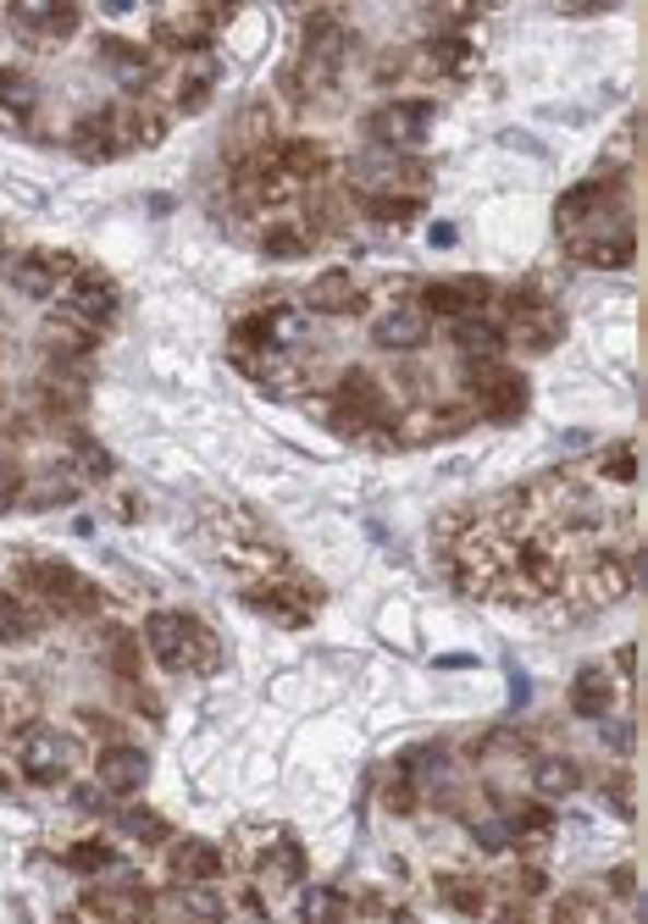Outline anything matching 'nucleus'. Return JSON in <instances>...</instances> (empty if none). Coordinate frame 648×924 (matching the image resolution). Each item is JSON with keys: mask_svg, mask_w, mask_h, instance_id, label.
I'll return each mask as SVG.
<instances>
[{"mask_svg": "<svg viewBox=\"0 0 648 924\" xmlns=\"http://www.w3.org/2000/svg\"><path fill=\"white\" fill-rule=\"evenodd\" d=\"M144 642H150V653L167 670H205V664H216V637H205V626L195 615H178V609L150 615L144 620Z\"/></svg>", "mask_w": 648, "mask_h": 924, "instance_id": "nucleus-1", "label": "nucleus"}, {"mask_svg": "<svg viewBox=\"0 0 648 924\" xmlns=\"http://www.w3.org/2000/svg\"><path fill=\"white\" fill-rule=\"evenodd\" d=\"M17 753H23V770L34 781H61L72 770V736L50 731V725H34L17 736Z\"/></svg>", "mask_w": 648, "mask_h": 924, "instance_id": "nucleus-2", "label": "nucleus"}, {"mask_svg": "<svg viewBox=\"0 0 648 924\" xmlns=\"http://www.w3.org/2000/svg\"><path fill=\"white\" fill-rule=\"evenodd\" d=\"M372 133H377L382 144L416 150V144H427V133H433V106H427V100H393V106H382V111L372 117Z\"/></svg>", "mask_w": 648, "mask_h": 924, "instance_id": "nucleus-3", "label": "nucleus"}, {"mask_svg": "<svg viewBox=\"0 0 648 924\" xmlns=\"http://www.w3.org/2000/svg\"><path fill=\"white\" fill-rule=\"evenodd\" d=\"M427 332H433V316H427L422 305H399V310H388V316L377 321V350L411 355V350L427 344Z\"/></svg>", "mask_w": 648, "mask_h": 924, "instance_id": "nucleus-4", "label": "nucleus"}, {"mask_svg": "<svg viewBox=\"0 0 648 924\" xmlns=\"http://www.w3.org/2000/svg\"><path fill=\"white\" fill-rule=\"evenodd\" d=\"M144 781H150L144 747H128V742L101 747V786H106V792H139Z\"/></svg>", "mask_w": 648, "mask_h": 924, "instance_id": "nucleus-5", "label": "nucleus"}, {"mask_svg": "<svg viewBox=\"0 0 648 924\" xmlns=\"http://www.w3.org/2000/svg\"><path fill=\"white\" fill-rule=\"evenodd\" d=\"M167 869H173V880H184V886H211L216 869H222V853H216L211 842H200V836H184V842L167 848Z\"/></svg>", "mask_w": 648, "mask_h": 924, "instance_id": "nucleus-6", "label": "nucleus"}, {"mask_svg": "<svg viewBox=\"0 0 648 924\" xmlns=\"http://www.w3.org/2000/svg\"><path fill=\"white\" fill-rule=\"evenodd\" d=\"M28 581H34V593L39 599H50V604H61V609H78V604H95V587L78 576V570H67V565H34L28 570Z\"/></svg>", "mask_w": 648, "mask_h": 924, "instance_id": "nucleus-7", "label": "nucleus"}, {"mask_svg": "<svg viewBox=\"0 0 648 924\" xmlns=\"http://www.w3.org/2000/svg\"><path fill=\"white\" fill-rule=\"evenodd\" d=\"M610 703H615V682H610V670H604V664H588L582 676L572 682V709H577L582 720H599V714H610Z\"/></svg>", "mask_w": 648, "mask_h": 924, "instance_id": "nucleus-8", "label": "nucleus"}, {"mask_svg": "<svg viewBox=\"0 0 648 924\" xmlns=\"http://www.w3.org/2000/svg\"><path fill=\"white\" fill-rule=\"evenodd\" d=\"M510 316H516V339L532 344V350H549V344L559 339V327H565L554 305H521V299H516Z\"/></svg>", "mask_w": 648, "mask_h": 924, "instance_id": "nucleus-9", "label": "nucleus"}, {"mask_svg": "<svg viewBox=\"0 0 648 924\" xmlns=\"http://www.w3.org/2000/svg\"><path fill=\"white\" fill-rule=\"evenodd\" d=\"M90 913H101V919H111V924H150V902H144V891H133V886L95 891V897H90Z\"/></svg>", "mask_w": 648, "mask_h": 924, "instance_id": "nucleus-10", "label": "nucleus"}, {"mask_svg": "<svg viewBox=\"0 0 648 924\" xmlns=\"http://www.w3.org/2000/svg\"><path fill=\"white\" fill-rule=\"evenodd\" d=\"M577 786H582L577 765H572V759H559V753H549V759H538V765H532V792H543V797H572Z\"/></svg>", "mask_w": 648, "mask_h": 924, "instance_id": "nucleus-11", "label": "nucleus"}, {"mask_svg": "<svg viewBox=\"0 0 648 924\" xmlns=\"http://www.w3.org/2000/svg\"><path fill=\"white\" fill-rule=\"evenodd\" d=\"M482 299H488V283H433L427 294H422V305H433V310H444V316H460V310H476Z\"/></svg>", "mask_w": 648, "mask_h": 924, "instance_id": "nucleus-12", "label": "nucleus"}, {"mask_svg": "<svg viewBox=\"0 0 648 924\" xmlns=\"http://www.w3.org/2000/svg\"><path fill=\"white\" fill-rule=\"evenodd\" d=\"M344 919H350V902L333 886H310L299 897V924H344Z\"/></svg>", "mask_w": 648, "mask_h": 924, "instance_id": "nucleus-13", "label": "nucleus"}, {"mask_svg": "<svg viewBox=\"0 0 648 924\" xmlns=\"http://www.w3.org/2000/svg\"><path fill=\"white\" fill-rule=\"evenodd\" d=\"M350 299H355V283H350L344 272L316 277V283H310V294H305V305H310V310H321V316H339V310H350Z\"/></svg>", "mask_w": 648, "mask_h": 924, "instance_id": "nucleus-14", "label": "nucleus"}, {"mask_svg": "<svg viewBox=\"0 0 648 924\" xmlns=\"http://www.w3.org/2000/svg\"><path fill=\"white\" fill-rule=\"evenodd\" d=\"M455 344H460L466 355H482V360H488V355H499L505 332H499L494 321H476V316H466V321L455 327Z\"/></svg>", "mask_w": 648, "mask_h": 924, "instance_id": "nucleus-15", "label": "nucleus"}, {"mask_svg": "<svg viewBox=\"0 0 648 924\" xmlns=\"http://www.w3.org/2000/svg\"><path fill=\"white\" fill-rule=\"evenodd\" d=\"M12 283H17V294H50V288H56V261L23 256V261L12 266Z\"/></svg>", "mask_w": 648, "mask_h": 924, "instance_id": "nucleus-16", "label": "nucleus"}, {"mask_svg": "<svg viewBox=\"0 0 648 924\" xmlns=\"http://www.w3.org/2000/svg\"><path fill=\"white\" fill-rule=\"evenodd\" d=\"M482 404H488V415H499V422H505V415H516V410L527 404V388H521L516 377H494V382H488V399H482Z\"/></svg>", "mask_w": 648, "mask_h": 924, "instance_id": "nucleus-17", "label": "nucleus"}, {"mask_svg": "<svg viewBox=\"0 0 648 924\" xmlns=\"http://www.w3.org/2000/svg\"><path fill=\"white\" fill-rule=\"evenodd\" d=\"M339 393H344V410H350V415H361V422H372V415L382 410V399H377V382H372V377H350Z\"/></svg>", "mask_w": 648, "mask_h": 924, "instance_id": "nucleus-18", "label": "nucleus"}, {"mask_svg": "<svg viewBox=\"0 0 648 924\" xmlns=\"http://www.w3.org/2000/svg\"><path fill=\"white\" fill-rule=\"evenodd\" d=\"M117 830H128L133 842H167V819H155L144 808H122L117 814Z\"/></svg>", "mask_w": 648, "mask_h": 924, "instance_id": "nucleus-19", "label": "nucleus"}, {"mask_svg": "<svg viewBox=\"0 0 648 924\" xmlns=\"http://www.w3.org/2000/svg\"><path fill=\"white\" fill-rule=\"evenodd\" d=\"M28 631H34V615L23 609V599L0 593V642H23Z\"/></svg>", "mask_w": 648, "mask_h": 924, "instance_id": "nucleus-20", "label": "nucleus"}, {"mask_svg": "<svg viewBox=\"0 0 648 924\" xmlns=\"http://www.w3.org/2000/svg\"><path fill=\"white\" fill-rule=\"evenodd\" d=\"M604 194H610L604 183H582V189H572V194L559 200V222H582L588 211H599V205H604Z\"/></svg>", "mask_w": 648, "mask_h": 924, "instance_id": "nucleus-21", "label": "nucleus"}, {"mask_svg": "<svg viewBox=\"0 0 648 924\" xmlns=\"http://www.w3.org/2000/svg\"><path fill=\"white\" fill-rule=\"evenodd\" d=\"M178 897H184L189 919H200V924H216V919H222V897H216L211 886H184Z\"/></svg>", "mask_w": 648, "mask_h": 924, "instance_id": "nucleus-22", "label": "nucleus"}, {"mask_svg": "<svg viewBox=\"0 0 648 924\" xmlns=\"http://www.w3.org/2000/svg\"><path fill=\"white\" fill-rule=\"evenodd\" d=\"M72 316H90V321H106L111 316V294L95 283V288H84V294H72Z\"/></svg>", "mask_w": 648, "mask_h": 924, "instance_id": "nucleus-23", "label": "nucleus"}, {"mask_svg": "<svg viewBox=\"0 0 648 924\" xmlns=\"http://www.w3.org/2000/svg\"><path fill=\"white\" fill-rule=\"evenodd\" d=\"M261 249H267V256H299L305 233H299V227H272V233L261 238Z\"/></svg>", "mask_w": 648, "mask_h": 924, "instance_id": "nucleus-24", "label": "nucleus"}, {"mask_svg": "<svg viewBox=\"0 0 648 924\" xmlns=\"http://www.w3.org/2000/svg\"><path fill=\"white\" fill-rule=\"evenodd\" d=\"M67 864L84 869V875H101V869H111V848H95V842H90V848H72Z\"/></svg>", "mask_w": 648, "mask_h": 924, "instance_id": "nucleus-25", "label": "nucleus"}, {"mask_svg": "<svg viewBox=\"0 0 648 924\" xmlns=\"http://www.w3.org/2000/svg\"><path fill=\"white\" fill-rule=\"evenodd\" d=\"M476 842L488 848V853H505V848H510V825H505V819H482V825H476Z\"/></svg>", "mask_w": 648, "mask_h": 924, "instance_id": "nucleus-26", "label": "nucleus"}, {"mask_svg": "<svg viewBox=\"0 0 648 924\" xmlns=\"http://www.w3.org/2000/svg\"><path fill=\"white\" fill-rule=\"evenodd\" d=\"M17 487H23V476H17V465L0 454V510H12L17 504Z\"/></svg>", "mask_w": 648, "mask_h": 924, "instance_id": "nucleus-27", "label": "nucleus"}, {"mask_svg": "<svg viewBox=\"0 0 648 924\" xmlns=\"http://www.w3.org/2000/svg\"><path fill=\"white\" fill-rule=\"evenodd\" d=\"M106 61H111V67H128V72H144V56L128 50V45H106Z\"/></svg>", "mask_w": 648, "mask_h": 924, "instance_id": "nucleus-28", "label": "nucleus"}, {"mask_svg": "<svg viewBox=\"0 0 648 924\" xmlns=\"http://www.w3.org/2000/svg\"><path fill=\"white\" fill-rule=\"evenodd\" d=\"M604 742H615V753L632 747V725H604Z\"/></svg>", "mask_w": 648, "mask_h": 924, "instance_id": "nucleus-29", "label": "nucleus"}]
</instances>
